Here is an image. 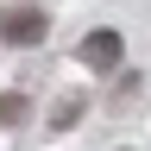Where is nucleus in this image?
I'll list each match as a JSON object with an SVG mask.
<instances>
[{"mask_svg":"<svg viewBox=\"0 0 151 151\" xmlns=\"http://www.w3.org/2000/svg\"><path fill=\"white\" fill-rule=\"evenodd\" d=\"M76 57H82V69H101V76H107V69H120V57H126V44H120V32H88Z\"/></svg>","mask_w":151,"mask_h":151,"instance_id":"1","label":"nucleus"},{"mask_svg":"<svg viewBox=\"0 0 151 151\" xmlns=\"http://www.w3.org/2000/svg\"><path fill=\"white\" fill-rule=\"evenodd\" d=\"M0 38H6V44H38V38H44V13L38 6H13L0 19Z\"/></svg>","mask_w":151,"mask_h":151,"instance_id":"2","label":"nucleus"},{"mask_svg":"<svg viewBox=\"0 0 151 151\" xmlns=\"http://www.w3.org/2000/svg\"><path fill=\"white\" fill-rule=\"evenodd\" d=\"M0 120H25V101L19 94H0Z\"/></svg>","mask_w":151,"mask_h":151,"instance_id":"3","label":"nucleus"}]
</instances>
